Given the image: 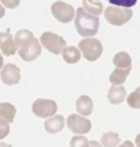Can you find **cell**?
Here are the masks:
<instances>
[{"label":"cell","mask_w":140,"mask_h":147,"mask_svg":"<svg viewBox=\"0 0 140 147\" xmlns=\"http://www.w3.org/2000/svg\"><path fill=\"white\" fill-rule=\"evenodd\" d=\"M14 43L17 47V52L25 62H32L34 59H37L41 54V45L38 43V40L28 29L18 30L14 37Z\"/></svg>","instance_id":"6da1fadb"},{"label":"cell","mask_w":140,"mask_h":147,"mask_svg":"<svg viewBox=\"0 0 140 147\" xmlns=\"http://www.w3.org/2000/svg\"><path fill=\"white\" fill-rule=\"evenodd\" d=\"M99 25H100L99 17L87 13L83 7L77 8L76 17H74V26L80 36H83V37L95 36L99 30Z\"/></svg>","instance_id":"7a4b0ae2"},{"label":"cell","mask_w":140,"mask_h":147,"mask_svg":"<svg viewBox=\"0 0 140 147\" xmlns=\"http://www.w3.org/2000/svg\"><path fill=\"white\" fill-rule=\"evenodd\" d=\"M78 50L87 61L95 62L102 55L103 45L98 38H84L78 43Z\"/></svg>","instance_id":"3957f363"},{"label":"cell","mask_w":140,"mask_h":147,"mask_svg":"<svg viewBox=\"0 0 140 147\" xmlns=\"http://www.w3.org/2000/svg\"><path fill=\"white\" fill-rule=\"evenodd\" d=\"M132 10L131 8H121V7H114V6H108L104 10V18L108 24L114 26H121L124 24H127L129 19L132 18Z\"/></svg>","instance_id":"277c9868"},{"label":"cell","mask_w":140,"mask_h":147,"mask_svg":"<svg viewBox=\"0 0 140 147\" xmlns=\"http://www.w3.org/2000/svg\"><path fill=\"white\" fill-rule=\"evenodd\" d=\"M40 43L45 50H48L51 54H55V55H59L66 50V40L62 36L55 34L52 32L43 33L40 37Z\"/></svg>","instance_id":"5b68a950"},{"label":"cell","mask_w":140,"mask_h":147,"mask_svg":"<svg viewBox=\"0 0 140 147\" xmlns=\"http://www.w3.org/2000/svg\"><path fill=\"white\" fill-rule=\"evenodd\" d=\"M51 13L62 24H69L71 21H74V17H76V11H74L73 6H70L69 3H65V1L52 3Z\"/></svg>","instance_id":"8992f818"},{"label":"cell","mask_w":140,"mask_h":147,"mask_svg":"<svg viewBox=\"0 0 140 147\" xmlns=\"http://www.w3.org/2000/svg\"><path fill=\"white\" fill-rule=\"evenodd\" d=\"M58 110V105L55 100L51 99H36L32 105V111L34 115L40 118H47V117H54Z\"/></svg>","instance_id":"52a82bcc"},{"label":"cell","mask_w":140,"mask_h":147,"mask_svg":"<svg viewBox=\"0 0 140 147\" xmlns=\"http://www.w3.org/2000/svg\"><path fill=\"white\" fill-rule=\"evenodd\" d=\"M66 124H67V128L76 135H85L88 134L91 128H92V124L87 117H83V115H77V114H70L66 120Z\"/></svg>","instance_id":"ba28073f"},{"label":"cell","mask_w":140,"mask_h":147,"mask_svg":"<svg viewBox=\"0 0 140 147\" xmlns=\"http://www.w3.org/2000/svg\"><path fill=\"white\" fill-rule=\"evenodd\" d=\"M0 77H1V81L4 84L14 85V84H18L19 80H21V70L17 65H4L3 69L0 70Z\"/></svg>","instance_id":"9c48e42d"},{"label":"cell","mask_w":140,"mask_h":147,"mask_svg":"<svg viewBox=\"0 0 140 147\" xmlns=\"http://www.w3.org/2000/svg\"><path fill=\"white\" fill-rule=\"evenodd\" d=\"M17 114V109L11 103H0V127H7L14 121Z\"/></svg>","instance_id":"30bf717a"},{"label":"cell","mask_w":140,"mask_h":147,"mask_svg":"<svg viewBox=\"0 0 140 147\" xmlns=\"http://www.w3.org/2000/svg\"><path fill=\"white\" fill-rule=\"evenodd\" d=\"M0 50H1V54L6 55V57H11L17 52L14 37L8 32L0 33Z\"/></svg>","instance_id":"8fae6325"},{"label":"cell","mask_w":140,"mask_h":147,"mask_svg":"<svg viewBox=\"0 0 140 147\" xmlns=\"http://www.w3.org/2000/svg\"><path fill=\"white\" fill-rule=\"evenodd\" d=\"M76 109H77V113L80 115H89L92 113V110H94V102H92V99L87 95H81L78 99H77L76 102Z\"/></svg>","instance_id":"7c38bea8"},{"label":"cell","mask_w":140,"mask_h":147,"mask_svg":"<svg viewBox=\"0 0 140 147\" xmlns=\"http://www.w3.org/2000/svg\"><path fill=\"white\" fill-rule=\"evenodd\" d=\"M65 117L63 115H54L51 118H48L45 121L44 127H45V131L48 134H58L61 132L62 129L65 128Z\"/></svg>","instance_id":"4fadbf2b"},{"label":"cell","mask_w":140,"mask_h":147,"mask_svg":"<svg viewBox=\"0 0 140 147\" xmlns=\"http://www.w3.org/2000/svg\"><path fill=\"white\" fill-rule=\"evenodd\" d=\"M127 98V90L120 85V87H111L107 92V99L111 105H120Z\"/></svg>","instance_id":"5bb4252c"},{"label":"cell","mask_w":140,"mask_h":147,"mask_svg":"<svg viewBox=\"0 0 140 147\" xmlns=\"http://www.w3.org/2000/svg\"><path fill=\"white\" fill-rule=\"evenodd\" d=\"M113 63H114L115 69H132V59H131V55L128 52H118L115 54L114 58H113Z\"/></svg>","instance_id":"9a60e30c"},{"label":"cell","mask_w":140,"mask_h":147,"mask_svg":"<svg viewBox=\"0 0 140 147\" xmlns=\"http://www.w3.org/2000/svg\"><path fill=\"white\" fill-rule=\"evenodd\" d=\"M129 73H131V69H127V70H124V69H114L111 71V74H110V83L113 84V87H120V85H122L125 83V80L129 76Z\"/></svg>","instance_id":"2e32d148"},{"label":"cell","mask_w":140,"mask_h":147,"mask_svg":"<svg viewBox=\"0 0 140 147\" xmlns=\"http://www.w3.org/2000/svg\"><path fill=\"white\" fill-rule=\"evenodd\" d=\"M121 142L120 135L115 134V132H104L102 135V139H100V144L103 147H117Z\"/></svg>","instance_id":"e0dca14e"},{"label":"cell","mask_w":140,"mask_h":147,"mask_svg":"<svg viewBox=\"0 0 140 147\" xmlns=\"http://www.w3.org/2000/svg\"><path fill=\"white\" fill-rule=\"evenodd\" d=\"M62 57L66 63H77L81 58V52L77 47H66V50L62 52Z\"/></svg>","instance_id":"ac0fdd59"},{"label":"cell","mask_w":140,"mask_h":147,"mask_svg":"<svg viewBox=\"0 0 140 147\" xmlns=\"http://www.w3.org/2000/svg\"><path fill=\"white\" fill-rule=\"evenodd\" d=\"M83 8L87 11V13L92 14V15H100L103 13V6L100 1H94V0H84L83 1Z\"/></svg>","instance_id":"d6986e66"},{"label":"cell","mask_w":140,"mask_h":147,"mask_svg":"<svg viewBox=\"0 0 140 147\" xmlns=\"http://www.w3.org/2000/svg\"><path fill=\"white\" fill-rule=\"evenodd\" d=\"M127 102L132 109H140V87H137L132 94H129Z\"/></svg>","instance_id":"ffe728a7"},{"label":"cell","mask_w":140,"mask_h":147,"mask_svg":"<svg viewBox=\"0 0 140 147\" xmlns=\"http://www.w3.org/2000/svg\"><path fill=\"white\" fill-rule=\"evenodd\" d=\"M70 147H89V142L85 136L76 135V136H73L71 140H70Z\"/></svg>","instance_id":"44dd1931"},{"label":"cell","mask_w":140,"mask_h":147,"mask_svg":"<svg viewBox=\"0 0 140 147\" xmlns=\"http://www.w3.org/2000/svg\"><path fill=\"white\" fill-rule=\"evenodd\" d=\"M8 134H10V125H7V127H0V139L7 138Z\"/></svg>","instance_id":"7402d4cb"},{"label":"cell","mask_w":140,"mask_h":147,"mask_svg":"<svg viewBox=\"0 0 140 147\" xmlns=\"http://www.w3.org/2000/svg\"><path fill=\"white\" fill-rule=\"evenodd\" d=\"M118 147H135V144L131 140H125L124 143H121V144H120Z\"/></svg>","instance_id":"603a6c76"},{"label":"cell","mask_w":140,"mask_h":147,"mask_svg":"<svg viewBox=\"0 0 140 147\" xmlns=\"http://www.w3.org/2000/svg\"><path fill=\"white\" fill-rule=\"evenodd\" d=\"M89 147H103L99 142H96V140H91L89 142Z\"/></svg>","instance_id":"cb8c5ba5"},{"label":"cell","mask_w":140,"mask_h":147,"mask_svg":"<svg viewBox=\"0 0 140 147\" xmlns=\"http://www.w3.org/2000/svg\"><path fill=\"white\" fill-rule=\"evenodd\" d=\"M4 17V7L1 6V3H0V19Z\"/></svg>","instance_id":"d4e9b609"},{"label":"cell","mask_w":140,"mask_h":147,"mask_svg":"<svg viewBox=\"0 0 140 147\" xmlns=\"http://www.w3.org/2000/svg\"><path fill=\"white\" fill-rule=\"evenodd\" d=\"M135 143H136V147H140V134L136 136V140H135Z\"/></svg>","instance_id":"484cf974"},{"label":"cell","mask_w":140,"mask_h":147,"mask_svg":"<svg viewBox=\"0 0 140 147\" xmlns=\"http://www.w3.org/2000/svg\"><path fill=\"white\" fill-rule=\"evenodd\" d=\"M3 65H4V61H3V57H1V54H0V70L3 69Z\"/></svg>","instance_id":"4316f807"},{"label":"cell","mask_w":140,"mask_h":147,"mask_svg":"<svg viewBox=\"0 0 140 147\" xmlns=\"http://www.w3.org/2000/svg\"><path fill=\"white\" fill-rule=\"evenodd\" d=\"M0 147H13L11 144H7V143H0Z\"/></svg>","instance_id":"83f0119b"}]
</instances>
